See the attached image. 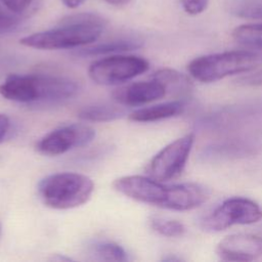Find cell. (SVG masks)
Listing matches in <instances>:
<instances>
[{"label":"cell","mask_w":262,"mask_h":262,"mask_svg":"<svg viewBox=\"0 0 262 262\" xmlns=\"http://www.w3.org/2000/svg\"><path fill=\"white\" fill-rule=\"evenodd\" d=\"M120 193L140 203L175 211H187L199 207L203 192L196 183L166 185L151 177L123 176L113 183Z\"/></svg>","instance_id":"6da1fadb"},{"label":"cell","mask_w":262,"mask_h":262,"mask_svg":"<svg viewBox=\"0 0 262 262\" xmlns=\"http://www.w3.org/2000/svg\"><path fill=\"white\" fill-rule=\"evenodd\" d=\"M106 24V20L96 13L72 14L60 19L52 29L24 37L19 40V43L41 50L86 46L94 43L100 37Z\"/></svg>","instance_id":"7a4b0ae2"},{"label":"cell","mask_w":262,"mask_h":262,"mask_svg":"<svg viewBox=\"0 0 262 262\" xmlns=\"http://www.w3.org/2000/svg\"><path fill=\"white\" fill-rule=\"evenodd\" d=\"M94 190L91 178L80 173L61 172L46 176L38 184V194L49 208L69 210L87 203Z\"/></svg>","instance_id":"3957f363"},{"label":"cell","mask_w":262,"mask_h":262,"mask_svg":"<svg viewBox=\"0 0 262 262\" xmlns=\"http://www.w3.org/2000/svg\"><path fill=\"white\" fill-rule=\"evenodd\" d=\"M262 66V54L249 50H234L203 55L192 59L187 70L198 81L215 82L225 77L247 73Z\"/></svg>","instance_id":"277c9868"},{"label":"cell","mask_w":262,"mask_h":262,"mask_svg":"<svg viewBox=\"0 0 262 262\" xmlns=\"http://www.w3.org/2000/svg\"><path fill=\"white\" fill-rule=\"evenodd\" d=\"M148 61L140 56L111 54L93 61L88 74L90 79L99 85H119L145 73Z\"/></svg>","instance_id":"5b68a950"},{"label":"cell","mask_w":262,"mask_h":262,"mask_svg":"<svg viewBox=\"0 0 262 262\" xmlns=\"http://www.w3.org/2000/svg\"><path fill=\"white\" fill-rule=\"evenodd\" d=\"M262 219L261 207L246 198H230L219 205L203 221L207 230L220 231L232 225L253 224Z\"/></svg>","instance_id":"8992f818"},{"label":"cell","mask_w":262,"mask_h":262,"mask_svg":"<svg viewBox=\"0 0 262 262\" xmlns=\"http://www.w3.org/2000/svg\"><path fill=\"white\" fill-rule=\"evenodd\" d=\"M194 142V135L188 133L162 148L149 162L147 175L159 181L178 177L183 171Z\"/></svg>","instance_id":"52a82bcc"},{"label":"cell","mask_w":262,"mask_h":262,"mask_svg":"<svg viewBox=\"0 0 262 262\" xmlns=\"http://www.w3.org/2000/svg\"><path fill=\"white\" fill-rule=\"evenodd\" d=\"M94 137L95 131L92 127L85 124H70L43 136L37 142L36 150L43 156H59L73 148L89 144Z\"/></svg>","instance_id":"ba28073f"},{"label":"cell","mask_w":262,"mask_h":262,"mask_svg":"<svg viewBox=\"0 0 262 262\" xmlns=\"http://www.w3.org/2000/svg\"><path fill=\"white\" fill-rule=\"evenodd\" d=\"M216 254L225 261H253L262 255V238L248 233L230 234L218 243Z\"/></svg>","instance_id":"9c48e42d"},{"label":"cell","mask_w":262,"mask_h":262,"mask_svg":"<svg viewBox=\"0 0 262 262\" xmlns=\"http://www.w3.org/2000/svg\"><path fill=\"white\" fill-rule=\"evenodd\" d=\"M167 90L162 83L151 78L150 81L130 83L115 89L113 100L124 106H138L164 97Z\"/></svg>","instance_id":"30bf717a"},{"label":"cell","mask_w":262,"mask_h":262,"mask_svg":"<svg viewBox=\"0 0 262 262\" xmlns=\"http://www.w3.org/2000/svg\"><path fill=\"white\" fill-rule=\"evenodd\" d=\"M0 95L20 103H38L39 87L37 74L9 75L0 84Z\"/></svg>","instance_id":"8fae6325"},{"label":"cell","mask_w":262,"mask_h":262,"mask_svg":"<svg viewBox=\"0 0 262 262\" xmlns=\"http://www.w3.org/2000/svg\"><path fill=\"white\" fill-rule=\"evenodd\" d=\"M182 110L183 103L179 100H174L135 110L129 114L128 118L133 122H156L177 116L182 112Z\"/></svg>","instance_id":"7c38bea8"},{"label":"cell","mask_w":262,"mask_h":262,"mask_svg":"<svg viewBox=\"0 0 262 262\" xmlns=\"http://www.w3.org/2000/svg\"><path fill=\"white\" fill-rule=\"evenodd\" d=\"M125 115L127 112L123 106L107 103L85 105L78 112V117L87 122H111L121 119Z\"/></svg>","instance_id":"4fadbf2b"},{"label":"cell","mask_w":262,"mask_h":262,"mask_svg":"<svg viewBox=\"0 0 262 262\" xmlns=\"http://www.w3.org/2000/svg\"><path fill=\"white\" fill-rule=\"evenodd\" d=\"M142 43L137 39H120L114 40L105 43L96 44L86 48H82L76 51L77 55L81 56H96V55H106L115 54L125 51H130L141 47Z\"/></svg>","instance_id":"5bb4252c"},{"label":"cell","mask_w":262,"mask_h":262,"mask_svg":"<svg viewBox=\"0 0 262 262\" xmlns=\"http://www.w3.org/2000/svg\"><path fill=\"white\" fill-rule=\"evenodd\" d=\"M152 79L159 81L164 85L168 92L176 94H185L190 90V81L183 74L172 70V69H162L154 73Z\"/></svg>","instance_id":"9a60e30c"},{"label":"cell","mask_w":262,"mask_h":262,"mask_svg":"<svg viewBox=\"0 0 262 262\" xmlns=\"http://www.w3.org/2000/svg\"><path fill=\"white\" fill-rule=\"evenodd\" d=\"M232 38L246 48L262 51V23L236 27L232 32Z\"/></svg>","instance_id":"2e32d148"},{"label":"cell","mask_w":262,"mask_h":262,"mask_svg":"<svg viewBox=\"0 0 262 262\" xmlns=\"http://www.w3.org/2000/svg\"><path fill=\"white\" fill-rule=\"evenodd\" d=\"M92 254L102 261H128V253L123 247L114 242H96L91 246Z\"/></svg>","instance_id":"e0dca14e"},{"label":"cell","mask_w":262,"mask_h":262,"mask_svg":"<svg viewBox=\"0 0 262 262\" xmlns=\"http://www.w3.org/2000/svg\"><path fill=\"white\" fill-rule=\"evenodd\" d=\"M149 224L156 232L168 237H178L185 232V227L181 222L160 216H151L149 218Z\"/></svg>","instance_id":"ac0fdd59"},{"label":"cell","mask_w":262,"mask_h":262,"mask_svg":"<svg viewBox=\"0 0 262 262\" xmlns=\"http://www.w3.org/2000/svg\"><path fill=\"white\" fill-rule=\"evenodd\" d=\"M232 13L244 18L262 19V0H237Z\"/></svg>","instance_id":"d6986e66"},{"label":"cell","mask_w":262,"mask_h":262,"mask_svg":"<svg viewBox=\"0 0 262 262\" xmlns=\"http://www.w3.org/2000/svg\"><path fill=\"white\" fill-rule=\"evenodd\" d=\"M25 17L27 16L10 11L3 4L2 0H0V32H6L15 29Z\"/></svg>","instance_id":"ffe728a7"},{"label":"cell","mask_w":262,"mask_h":262,"mask_svg":"<svg viewBox=\"0 0 262 262\" xmlns=\"http://www.w3.org/2000/svg\"><path fill=\"white\" fill-rule=\"evenodd\" d=\"M34 0H2L3 4L12 12L16 14H20L24 16H28L30 6L32 5Z\"/></svg>","instance_id":"44dd1931"},{"label":"cell","mask_w":262,"mask_h":262,"mask_svg":"<svg viewBox=\"0 0 262 262\" xmlns=\"http://www.w3.org/2000/svg\"><path fill=\"white\" fill-rule=\"evenodd\" d=\"M183 9L189 14H199L203 12L209 3V0H180Z\"/></svg>","instance_id":"7402d4cb"},{"label":"cell","mask_w":262,"mask_h":262,"mask_svg":"<svg viewBox=\"0 0 262 262\" xmlns=\"http://www.w3.org/2000/svg\"><path fill=\"white\" fill-rule=\"evenodd\" d=\"M237 83L246 86H261L262 85V70L253 74L243 76L237 80Z\"/></svg>","instance_id":"603a6c76"},{"label":"cell","mask_w":262,"mask_h":262,"mask_svg":"<svg viewBox=\"0 0 262 262\" xmlns=\"http://www.w3.org/2000/svg\"><path fill=\"white\" fill-rule=\"evenodd\" d=\"M10 127V121L9 118L6 115L0 114V142L4 139L6 136L8 129Z\"/></svg>","instance_id":"cb8c5ba5"},{"label":"cell","mask_w":262,"mask_h":262,"mask_svg":"<svg viewBox=\"0 0 262 262\" xmlns=\"http://www.w3.org/2000/svg\"><path fill=\"white\" fill-rule=\"evenodd\" d=\"M85 0H61V2L69 8L79 7Z\"/></svg>","instance_id":"d4e9b609"},{"label":"cell","mask_w":262,"mask_h":262,"mask_svg":"<svg viewBox=\"0 0 262 262\" xmlns=\"http://www.w3.org/2000/svg\"><path fill=\"white\" fill-rule=\"evenodd\" d=\"M106 3L114 5V6H122V5H126L127 3L130 2V0H103Z\"/></svg>","instance_id":"484cf974"},{"label":"cell","mask_w":262,"mask_h":262,"mask_svg":"<svg viewBox=\"0 0 262 262\" xmlns=\"http://www.w3.org/2000/svg\"><path fill=\"white\" fill-rule=\"evenodd\" d=\"M163 260L164 261H179L180 258H177V257H167V258H164Z\"/></svg>","instance_id":"4316f807"},{"label":"cell","mask_w":262,"mask_h":262,"mask_svg":"<svg viewBox=\"0 0 262 262\" xmlns=\"http://www.w3.org/2000/svg\"><path fill=\"white\" fill-rule=\"evenodd\" d=\"M1 228H2V225H1V221H0V235H1Z\"/></svg>","instance_id":"83f0119b"}]
</instances>
